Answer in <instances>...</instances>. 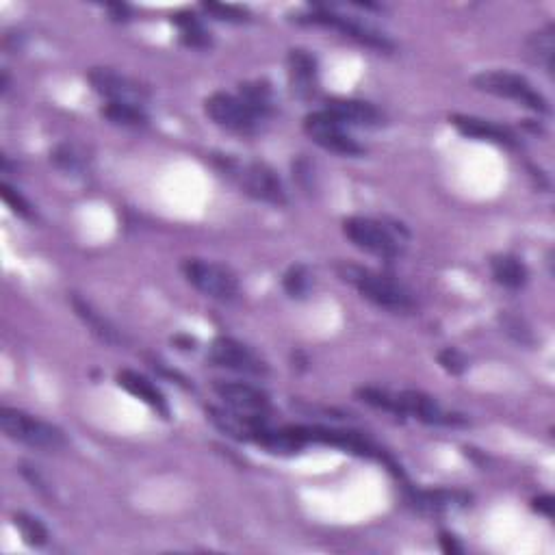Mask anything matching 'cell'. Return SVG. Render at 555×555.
<instances>
[{"label": "cell", "instance_id": "cell-1", "mask_svg": "<svg viewBox=\"0 0 555 555\" xmlns=\"http://www.w3.org/2000/svg\"><path fill=\"white\" fill-rule=\"evenodd\" d=\"M337 276L354 287L363 298L371 304H376L384 311L393 313H408L415 308V298L412 293L402 285V282L393 280L391 276H384L376 269H369L354 263H337Z\"/></svg>", "mask_w": 555, "mask_h": 555}, {"label": "cell", "instance_id": "cell-2", "mask_svg": "<svg viewBox=\"0 0 555 555\" xmlns=\"http://www.w3.org/2000/svg\"><path fill=\"white\" fill-rule=\"evenodd\" d=\"M295 22L306 24V27H324L339 31L343 37H350L356 44L380 50V53H391V50H395V42L389 35L371 27V24L363 20L341 14L334 5H313L306 14H300L295 18Z\"/></svg>", "mask_w": 555, "mask_h": 555}, {"label": "cell", "instance_id": "cell-3", "mask_svg": "<svg viewBox=\"0 0 555 555\" xmlns=\"http://www.w3.org/2000/svg\"><path fill=\"white\" fill-rule=\"evenodd\" d=\"M0 428L11 441L22 443L33 449L59 451L68 445V436L57 425L44 419H37L29 412L5 406L0 410Z\"/></svg>", "mask_w": 555, "mask_h": 555}, {"label": "cell", "instance_id": "cell-4", "mask_svg": "<svg viewBox=\"0 0 555 555\" xmlns=\"http://www.w3.org/2000/svg\"><path fill=\"white\" fill-rule=\"evenodd\" d=\"M180 271L191 287H196L206 298L217 302H235L241 293L235 271L222 263L204 261V258H185Z\"/></svg>", "mask_w": 555, "mask_h": 555}, {"label": "cell", "instance_id": "cell-5", "mask_svg": "<svg viewBox=\"0 0 555 555\" xmlns=\"http://www.w3.org/2000/svg\"><path fill=\"white\" fill-rule=\"evenodd\" d=\"M397 230L406 232L402 224H399V228H389L384 222H380V219L371 217L354 215L343 219V235L350 239L358 250L386 258V261H393V258L402 254V239H397Z\"/></svg>", "mask_w": 555, "mask_h": 555}, {"label": "cell", "instance_id": "cell-6", "mask_svg": "<svg viewBox=\"0 0 555 555\" xmlns=\"http://www.w3.org/2000/svg\"><path fill=\"white\" fill-rule=\"evenodd\" d=\"M473 87L480 89V92H484V94H490V96L521 102L523 107L532 109L536 113L551 111L549 100L542 96L538 89L521 74L506 72V70L482 72L473 79Z\"/></svg>", "mask_w": 555, "mask_h": 555}, {"label": "cell", "instance_id": "cell-7", "mask_svg": "<svg viewBox=\"0 0 555 555\" xmlns=\"http://www.w3.org/2000/svg\"><path fill=\"white\" fill-rule=\"evenodd\" d=\"M224 165H226V172L235 174L239 178L241 189L248 193L250 198L265 204H274V206H285L289 202L280 176L276 174L274 167H269L267 163L252 161L245 165H237L226 161Z\"/></svg>", "mask_w": 555, "mask_h": 555}, {"label": "cell", "instance_id": "cell-8", "mask_svg": "<svg viewBox=\"0 0 555 555\" xmlns=\"http://www.w3.org/2000/svg\"><path fill=\"white\" fill-rule=\"evenodd\" d=\"M304 133L311 137L317 146L328 152L341 154V157H363L367 152L365 146H360L358 141L347 133V126L341 124L326 109L306 115Z\"/></svg>", "mask_w": 555, "mask_h": 555}, {"label": "cell", "instance_id": "cell-9", "mask_svg": "<svg viewBox=\"0 0 555 555\" xmlns=\"http://www.w3.org/2000/svg\"><path fill=\"white\" fill-rule=\"evenodd\" d=\"M204 113L217 124L226 128V131L239 133V135H254L261 131L263 122L256 118L252 109L245 102L226 92H215L204 100Z\"/></svg>", "mask_w": 555, "mask_h": 555}, {"label": "cell", "instance_id": "cell-10", "mask_svg": "<svg viewBox=\"0 0 555 555\" xmlns=\"http://www.w3.org/2000/svg\"><path fill=\"white\" fill-rule=\"evenodd\" d=\"M87 81L98 96L107 98V102H126V105L146 107V102L150 100V89L146 85L111 68H92L87 74Z\"/></svg>", "mask_w": 555, "mask_h": 555}, {"label": "cell", "instance_id": "cell-11", "mask_svg": "<svg viewBox=\"0 0 555 555\" xmlns=\"http://www.w3.org/2000/svg\"><path fill=\"white\" fill-rule=\"evenodd\" d=\"M209 360L217 367L245 373V376L254 378H265L269 373V365L252 350V347L232 337L213 339L209 347Z\"/></svg>", "mask_w": 555, "mask_h": 555}, {"label": "cell", "instance_id": "cell-12", "mask_svg": "<svg viewBox=\"0 0 555 555\" xmlns=\"http://www.w3.org/2000/svg\"><path fill=\"white\" fill-rule=\"evenodd\" d=\"M213 391L230 410L241 412V415L267 417L271 410L269 395L263 389H258V386H252V384L217 380L213 384Z\"/></svg>", "mask_w": 555, "mask_h": 555}, {"label": "cell", "instance_id": "cell-13", "mask_svg": "<svg viewBox=\"0 0 555 555\" xmlns=\"http://www.w3.org/2000/svg\"><path fill=\"white\" fill-rule=\"evenodd\" d=\"M397 399H399V412H402V417H415L421 423L447 425V428H460V425H467V419L462 415L443 410L434 397L425 395L421 391H402L397 393Z\"/></svg>", "mask_w": 555, "mask_h": 555}, {"label": "cell", "instance_id": "cell-14", "mask_svg": "<svg viewBox=\"0 0 555 555\" xmlns=\"http://www.w3.org/2000/svg\"><path fill=\"white\" fill-rule=\"evenodd\" d=\"M287 76L291 94L298 100H313L319 89V66L315 55L304 48L289 50Z\"/></svg>", "mask_w": 555, "mask_h": 555}, {"label": "cell", "instance_id": "cell-15", "mask_svg": "<svg viewBox=\"0 0 555 555\" xmlns=\"http://www.w3.org/2000/svg\"><path fill=\"white\" fill-rule=\"evenodd\" d=\"M206 417L215 425L217 430H222L226 436L235 438V441L241 443H254L258 441V436L265 430L267 417H250V415H241V412L235 410H224V408H206Z\"/></svg>", "mask_w": 555, "mask_h": 555}, {"label": "cell", "instance_id": "cell-16", "mask_svg": "<svg viewBox=\"0 0 555 555\" xmlns=\"http://www.w3.org/2000/svg\"><path fill=\"white\" fill-rule=\"evenodd\" d=\"M449 122L460 135L469 139H480V141H490V144H497V146L516 148V137L506 126L475 118V115H460V113L449 115Z\"/></svg>", "mask_w": 555, "mask_h": 555}, {"label": "cell", "instance_id": "cell-17", "mask_svg": "<svg viewBox=\"0 0 555 555\" xmlns=\"http://www.w3.org/2000/svg\"><path fill=\"white\" fill-rule=\"evenodd\" d=\"M115 380H118V384L126 393H131L133 397L141 399V402L150 406L163 419L172 417V410H170V404H167L165 395L161 393L159 386L152 380H148L146 376H141V373H137L133 369H122V371H118V378Z\"/></svg>", "mask_w": 555, "mask_h": 555}, {"label": "cell", "instance_id": "cell-18", "mask_svg": "<svg viewBox=\"0 0 555 555\" xmlns=\"http://www.w3.org/2000/svg\"><path fill=\"white\" fill-rule=\"evenodd\" d=\"M326 111L332 113L345 126H380L384 122V115L365 100L354 98H330L326 102Z\"/></svg>", "mask_w": 555, "mask_h": 555}, {"label": "cell", "instance_id": "cell-19", "mask_svg": "<svg viewBox=\"0 0 555 555\" xmlns=\"http://www.w3.org/2000/svg\"><path fill=\"white\" fill-rule=\"evenodd\" d=\"M68 300H70V304L74 308L76 317L83 321V324L87 326V330L92 332L98 341L107 343V345H122L124 343V337L120 334V330L115 328L111 321L105 315H102L92 302L85 300L83 295L70 293Z\"/></svg>", "mask_w": 555, "mask_h": 555}, {"label": "cell", "instance_id": "cell-20", "mask_svg": "<svg viewBox=\"0 0 555 555\" xmlns=\"http://www.w3.org/2000/svg\"><path fill=\"white\" fill-rule=\"evenodd\" d=\"M469 495L458 493V490H445V488H436V490H412L408 495V501L421 512H443L454 506H467L469 503Z\"/></svg>", "mask_w": 555, "mask_h": 555}, {"label": "cell", "instance_id": "cell-21", "mask_svg": "<svg viewBox=\"0 0 555 555\" xmlns=\"http://www.w3.org/2000/svg\"><path fill=\"white\" fill-rule=\"evenodd\" d=\"M237 96L245 102V105L252 109V113L261 122H267L271 115H274V111H276L274 89H271V85L267 81L241 83Z\"/></svg>", "mask_w": 555, "mask_h": 555}, {"label": "cell", "instance_id": "cell-22", "mask_svg": "<svg viewBox=\"0 0 555 555\" xmlns=\"http://www.w3.org/2000/svg\"><path fill=\"white\" fill-rule=\"evenodd\" d=\"M490 274L495 282L506 289H521L527 282V267L512 254H497L490 258Z\"/></svg>", "mask_w": 555, "mask_h": 555}, {"label": "cell", "instance_id": "cell-23", "mask_svg": "<svg viewBox=\"0 0 555 555\" xmlns=\"http://www.w3.org/2000/svg\"><path fill=\"white\" fill-rule=\"evenodd\" d=\"M172 22L178 29L180 44H185L187 48H196V50H206L213 46L211 33L206 31L200 18L196 14H191V11H178V14L172 18Z\"/></svg>", "mask_w": 555, "mask_h": 555}, {"label": "cell", "instance_id": "cell-24", "mask_svg": "<svg viewBox=\"0 0 555 555\" xmlns=\"http://www.w3.org/2000/svg\"><path fill=\"white\" fill-rule=\"evenodd\" d=\"M50 163L66 174L83 176L89 170V152L74 141H63L50 152Z\"/></svg>", "mask_w": 555, "mask_h": 555}, {"label": "cell", "instance_id": "cell-25", "mask_svg": "<svg viewBox=\"0 0 555 555\" xmlns=\"http://www.w3.org/2000/svg\"><path fill=\"white\" fill-rule=\"evenodd\" d=\"M100 115L111 124L124 128H144L150 122L146 107L126 105V102H105L100 107Z\"/></svg>", "mask_w": 555, "mask_h": 555}, {"label": "cell", "instance_id": "cell-26", "mask_svg": "<svg viewBox=\"0 0 555 555\" xmlns=\"http://www.w3.org/2000/svg\"><path fill=\"white\" fill-rule=\"evenodd\" d=\"M527 57L536 66H542L549 74L553 72V57H555V27L547 24L545 29L529 35L527 40Z\"/></svg>", "mask_w": 555, "mask_h": 555}, {"label": "cell", "instance_id": "cell-27", "mask_svg": "<svg viewBox=\"0 0 555 555\" xmlns=\"http://www.w3.org/2000/svg\"><path fill=\"white\" fill-rule=\"evenodd\" d=\"M14 525L18 527L22 540L27 542L29 547L48 545L50 532H48V527L40 519H37V516L27 514V512H16L14 514Z\"/></svg>", "mask_w": 555, "mask_h": 555}, {"label": "cell", "instance_id": "cell-28", "mask_svg": "<svg viewBox=\"0 0 555 555\" xmlns=\"http://www.w3.org/2000/svg\"><path fill=\"white\" fill-rule=\"evenodd\" d=\"M356 397L371 408H378L384 412H391L395 417H402V412H399L397 393L380 389V386H360V389H356Z\"/></svg>", "mask_w": 555, "mask_h": 555}, {"label": "cell", "instance_id": "cell-29", "mask_svg": "<svg viewBox=\"0 0 555 555\" xmlns=\"http://www.w3.org/2000/svg\"><path fill=\"white\" fill-rule=\"evenodd\" d=\"M282 287H285L287 295L293 300H304L308 293H311L313 287V278H311V271H308L306 265L298 263V265H291L285 276H282Z\"/></svg>", "mask_w": 555, "mask_h": 555}, {"label": "cell", "instance_id": "cell-30", "mask_svg": "<svg viewBox=\"0 0 555 555\" xmlns=\"http://www.w3.org/2000/svg\"><path fill=\"white\" fill-rule=\"evenodd\" d=\"M202 11L206 14L213 16L215 20H222V22H248L252 18V14L245 7L239 5H224V3H202Z\"/></svg>", "mask_w": 555, "mask_h": 555}, {"label": "cell", "instance_id": "cell-31", "mask_svg": "<svg viewBox=\"0 0 555 555\" xmlns=\"http://www.w3.org/2000/svg\"><path fill=\"white\" fill-rule=\"evenodd\" d=\"M0 196H3L5 204L9 206L11 211H14L16 215L24 217V219H33L35 217V209H33V204L22 196L20 191H16L14 187H11L9 183H3L0 185Z\"/></svg>", "mask_w": 555, "mask_h": 555}, {"label": "cell", "instance_id": "cell-32", "mask_svg": "<svg viewBox=\"0 0 555 555\" xmlns=\"http://www.w3.org/2000/svg\"><path fill=\"white\" fill-rule=\"evenodd\" d=\"M438 365H441L449 376H462L469 367V360L456 347H447V350L438 352Z\"/></svg>", "mask_w": 555, "mask_h": 555}, {"label": "cell", "instance_id": "cell-33", "mask_svg": "<svg viewBox=\"0 0 555 555\" xmlns=\"http://www.w3.org/2000/svg\"><path fill=\"white\" fill-rule=\"evenodd\" d=\"M20 473L24 475V480L37 490V493L44 497L53 495V488H50V484L46 482V477L40 473V469L33 467V464H20Z\"/></svg>", "mask_w": 555, "mask_h": 555}, {"label": "cell", "instance_id": "cell-34", "mask_svg": "<svg viewBox=\"0 0 555 555\" xmlns=\"http://www.w3.org/2000/svg\"><path fill=\"white\" fill-rule=\"evenodd\" d=\"M501 324L503 328H506L508 334H512V337L516 341H521V343H529V328L523 324V319L521 317H501Z\"/></svg>", "mask_w": 555, "mask_h": 555}, {"label": "cell", "instance_id": "cell-35", "mask_svg": "<svg viewBox=\"0 0 555 555\" xmlns=\"http://www.w3.org/2000/svg\"><path fill=\"white\" fill-rule=\"evenodd\" d=\"M532 508L538 514H545L547 519H553V508H555V499L551 495H540L538 499L532 501Z\"/></svg>", "mask_w": 555, "mask_h": 555}, {"label": "cell", "instance_id": "cell-36", "mask_svg": "<svg viewBox=\"0 0 555 555\" xmlns=\"http://www.w3.org/2000/svg\"><path fill=\"white\" fill-rule=\"evenodd\" d=\"M441 549L445 551V553H449V555H458V553H462L464 549H462V545L458 542V538L454 536V534H449V532H441Z\"/></svg>", "mask_w": 555, "mask_h": 555}, {"label": "cell", "instance_id": "cell-37", "mask_svg": "<svg viewBox=\"0 0 555 555\" xmlns=\"http://www.w3.org/2000/svg\"><path fill=\"white\" fill-rule=\"evenodd\" d=\"M109 14L113 20H128V16H131V7L128 5H109Z\"/></svg>", "mask_w": 555, "mask_h": 555}]
</instances>
